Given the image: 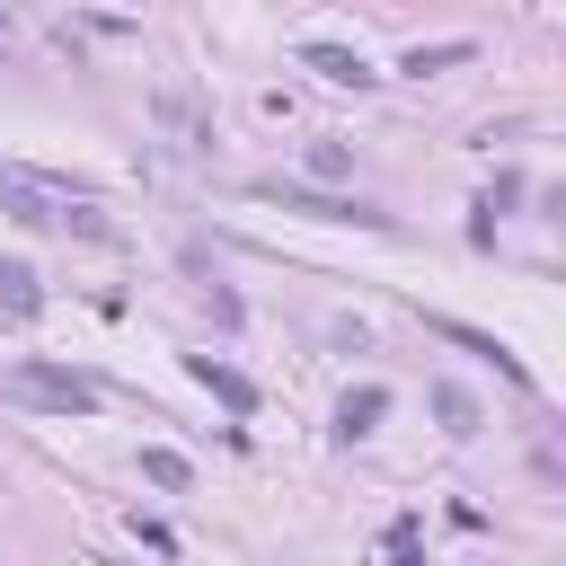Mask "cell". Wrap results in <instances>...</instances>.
<instances>
[{"instance_id":"9c48e42d","label":"cell","mask_w":566,"mask_h":566,"mask_svg":"<svg viewBox=\"0 0 566 566\" xmlns=\"http://www.w3.org/2000/svg\"><path fill=\"white\" fill-rule=\"evenodd\" d=\"M469 53H478L469 35H451V44H416V53L398 62V71H416V80H424V71H451V62H469Z\"/></svg>"},{"instance_id":"277c9868","label":"cell","mask_w":566,"mask_h":566,"mask_svg":"<svg viewBox=\"0 0 566 566\" xmlns=\"http://www.w3.org/2000/svg\"><path fill=\"white\" fill-rule=\"evenodd\" d=\"M433 336H451V345H469V354H486V363H495L504 380H531V371L513 363V345H504V336H486V327H460V318H433Z\"/></svg>"},{"instance_id":"3957f363","label":"cell","mask_w":566,"mask_h":566,"mask_svg":"<svg viewBox=\"0 0 566 566\" xmlns=\"http://www.w3.org/2000/svg\"><path fill=\"white\" fill-rule=\"evenodd\" d=\"M301 71H318V80H336V88H371L380 71L363 62V53H345V44H301Z\"/></svg>"},{"instance_id":"52a82bcc","label":"cell","mask_w":566,"mask_h":566,"mask_svg":"<svg viewBox=\"0 0 566 566\" xmlns=\"http://www.w3.org/2000/svg\"><path fill=\"white\" fill-rule=\"evenodd\" d=\"M0 301H9L18 318H35V310H44V283H35V265H18V256H0Z\"/></svg>"},{"instance_id":"7a4b0ae2","label":"cell","mask_w":566,"mask_h":566,"mask_svg":"<svg viewBox=\"0 0 566 566\" xmlns=\"http://www.w3.org/2000/svg\"><path fill=\"white\" fill-rule=\"evenodd\" d=\"M0 389H9V398H27V407H53V416H88V407H97V380L53 371V363H18Z\"/></svg>"},{"instance_id":"8992f818","label":"cell","mask_w":566,"mask_h":566,"mask_svg":"<svg viewBox=\"0 0 566 566\" xmlns=\"http://www.w3.org/2000/svg\"><path fill=\"white\" fill-rule=\"evenodd\" d=\"M380 416H389V389H345V407H336V433L354 442V433H371Z\"/></svg>"},{"instance_id":"ba28073f","label":"cell","mask_w":566,"mask_h":566,"mask_svg":"<svg viewBox=\"0 0 566 566\" xmlns=\"http://www.w3.org/2000/svg\"><path fill=\"white\" fill-rule=\"evenodd\" d=\"M433 416H442L451 433H478V398H469L460 380H433Z\"/></svg>"},{"instance_id":"7c38bea8","label":"cell","mask_w":566,"mask_h":566,"mask_svg":"<svg viewBox=\"0 0 566 566\" xmlns=\"http://www.w3.org/2000/svg\"><path fill=\"white\" fill-rule=\"evenodd\" d=\"M416 539H424V522H416V513H398V522L380 531V548H416Z\"/></svg>"},{"instance_id":"30bf717a","label":"cell","mask_w":566,"mask_h":566,"mask_svg":"<svg viewBox=\"0 0 566 566\" xmlns=\"http://www.w3.org/2000/svg\"><path fill=\"white\" fill-rule=\"evenodd\" d=\"M142 478H150V486H168V495H177V486H186V478H195V469H186V451H168V442H150V451H142Z\"/></svg>"},{"instance_id":"8fae6325","label":"cell","mask_w":566,"mask_h":566,"mask_svg":"<svg viewBox=\"0 0 566 566\" xmlns=\"http://www.w3.org/2000/svg\"><path fill=\"white\" fill-rule=\"evenodd\" d=\"M159 124L177 133V150H203V124H195V106H186V97H159Z\"/></svg>"},{"instance_id":"5b68a950","label":"cell","mask_w":566,"mask_h":566,"mask_svg":"<svg viewBox=\"0 0 566 566\" xmlns=\"http://www.w3.org/2000/svg\"><path fill=\"white\" fill-rule=\"evenodd\" d=\"M195 380H203V389H212V398H221L230 416H248V407H256V389H248V371H230V363H212V354H195Z\"/></svg>"},{"instance_id":"6da1fadb","label":"cell","mask_w":566,"mask_h":566,"mask_svg":"<svg viewBox=\"0 0 566 566\" xmlns=\"http://www.w3.org/2000/svg\"><path fill=\"white\" fill-rule=\"evenodd\" d=\"M0 203H9V221H27V230H80V239H106V203H97L88 186H71V177H44V168L0 159Z\"/></svg>"}]
</instances>
